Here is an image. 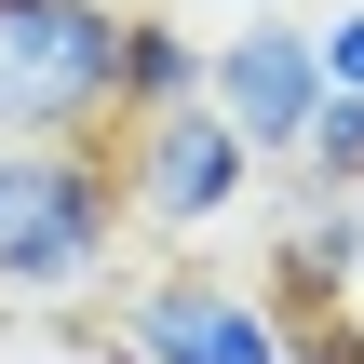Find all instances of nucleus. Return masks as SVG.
Returning <instances> with one entry per match:
<instances>
[{
    "label": "nucleus",
    "instance_id": "nucleus-1",
    "mask_svg": "<svg viewBox=\"0 0 364 364\" xmlns=\"http://www.w3.org/2000/svg\"><path fill=\"white\" fill-rule=\"evenodd\" d=\"M122 176L95 135H54V149H0V311H68L95 284H122Z\"/></svg>",
    "mask_w": 364,
    "mask_h": 364
},
{
    "label": "nucleus",
    "instance_id": "nucleus-2",
    "mask_svg": "<svg viewBox=\"0 0 364 364\" xmlns=\"http://www.w3.org/2000/svg\"><path fill=\"white\" fill-rule=\"evenodd\" d=\"M122 122V0H0V149Z\"/></svg>",
    "mask_w": 364,
    "mask_h": 364
},
{
    "label": "nucleus",
    "instance_id": "nucleus-3",
    "mask_svg": "<svg viewBox=\"0 0 364 364\" xmlns=\"http://www.w3.org/2000/svg\"><path fill=\"white\" fill-rule=\"evenodd\" d=\"M108 176H122V216L135 230H176V243H203V230H230L243 203H257V149L189 95V108H149V122H108Z\"/></svg>",
    "mask_w": 364,
    "mask_h": 364
},
{
    "label": "nucleus",
    "instance_id": "nucleus-4",
    "mask_svg": "<svg viewBox=\"0 0 364 364\" xmlns=\"http://www.w3.org/2000/svg\"><path fill=\"white\" fill-rule=\"evenodd\" d=\"M122 364H311V351L270 284H230L216 257H189L122 297Z\"/></svg>",
    "mask_w": 364,
    "mask_h": 364
},
{
    "label": "nucleus",
    "instance_id": "nucleus-5",
    "mask_svg": "<svg viewBox=\"0 0 364 364\" xmlns=\"http://www.w3.org/2000/svg\"><path fill=\"white\" fill-rule=\"evenodd\" d=\"M203 108H216L257 162H284V149L311 135V108H324V41H311L297 14H230V27L203 41Z\"/></svg>",
    "mask_w": 364,
    "mask_h": 364
},
{
    "label": "nucleus",
    "instance_id": "nucleus-6",
    "mask_svg": "<svg viewBox=\"0 0 364 364\" xmlns=\"http://www.w3.org/2000/svg\"><path fill=\"white\" fill-rule=\"evenodd\" d=\"M270 284H284L297 311H311V297H324V311L351 297V284H364V189H297V230H284Z\"/></svg>",
    "mask_w": 364,
    "mask_h": 364
},
{
    "label": "nucleus",
    "instance_id": "nucleus-7",
    "mask_svg": "<svg viewBox=\"0 0 364 364\" xmlns=\"http://www.w3.org/2000/svg\"><path fill=\"white\" fill-rule=\"evenodd\" d=\"M189 95H203V27L189 14H122V122L189 108Z\"/></svg>",
    "mask_w": 364,
    "mask_h": 364
},
{
    "label": "nucleus",
    "instance_id": "nucleus-8",
    "mask_svg": "<svg viewBox=\"0 0 364 364\" xmlns=\"http://www.w3.org/2000/svg\"><path fill=\"white\" fill-rule=\"evenodd\" d=\"M284 176L297 189H364V95H324L311 108V135L284 149Z\"/></svg>",
    "mask_w": 364,
    "mask_h": 364
},
{
    "label": "nucleus",
    "instance_id": "nucleus-9",
    "mask_svg": "<svg viewBox=\"0 0 364 364\" xmlns=\"http://www.w3.org/2000/svg\"><path fill=\"white\" fill-rule=\"evenodd\" d=\"M311 41H324V95H364V0H351V14H324Z\"/></svg>",
    "mask_w": 364,
    "mask_h": 364
},
{
    "label": "nucleus",
    "instance_id": "nucleus-10",
    "mask_svg": "<svg viewBox=\"0 0 364 364\" xmlns=\"http://www.w3.org/2000/svg\"><path fill=\"white\" fill-rule=\"evenodd\" d=\"M203 14H284V0H203Z\"/></svg>",
    "mask_w": 364,
    "mask_h": 364
},
{
    "label": "nucleus",
    "instance_id": "nucleus-11",
    "mask_svg": "<svg viewBox=\"0 0 364 364\" xmlns=\"http://www.w3.org/2000/svg\"><path fill=\"white\" fill-rule=\"evenodd\" d=\"M338 364H364V338H338Z\"/></svg>",
    "mask_w": 364,
    "mask_h": 364
}]
</instances>
